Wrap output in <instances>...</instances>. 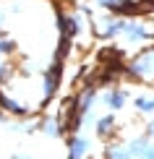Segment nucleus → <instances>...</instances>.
<instances>
[{
  "label": "nucleus",
  "instance_id": "obj_12",
  "mask_svg": "<svg viewBox=\"0 0 154 159\" xmlns=\"http://www.w3.org/2000/svg\"><path fill=\"white\" fill-rule=\"evenodd\" d=\"M0 123H8V112H3V110H0Z\"/></svg>",
  "mask_w": 154,
  "mask_h": 159
},
{
  "label": "nucleus",
  "instance_id": "obj_4",
  "mask_svg": "<svg viewBox=\"0 0 154 159\" xmlns=\"http://www.w3.org/2000/svg\"><path fill=\"white\" fill-rule=\"evenodd\" d=\"M125 102H128V91L120 89V86H112L110 91H105V94H102V104H105L110 112L123 110V107H125Z\"/></svg>",
  "mask_w": 154,
  "mask_h": 159
},
{
  "label": "nucleus",
  "instance_id": "obj_5",
  "mask_svg": "<svg viewBox=\"0 0 154 159\" xmlns=\"http://www.w3.org/2000/svg\"><path fill=\"white\" fill-rule=\"evenodd\" d=\"M39 130H42L47 138H63L65 136V123H63V117L60 115H52V117H44L42 123L37 125Z\"/></svg>",
  "mask_w": 154,
  "mask_h": 159
},
{
  "label": "nucleus",
  "instance_id": "obj_6",
  "mask_svg": "<svg viewBox=\"0 0 154 159\" xmlns=\"http://www.w3.org/2000/svg\"><path fill=\"white\" fill-rule=\"evenodd\" d=\"M0 110L8 112V115H16V117H26V115H29V107H26V104H21L18 99L8 97L3 89H0Z\"/></svg>",
  "mask_w": 154,
  "mask_h": 159
},
{
  "label": "nucleus",
  "instance_id": "obj_9",
  "mask_svg": "<svg viewBox=\"0 0 154 159\" xmlns=\"http://www.w3.org/2000/svg\"><path fill=\"white\" fill-rule=\"evenodd\" d=\"M133 107L141 112V115H152V112H154V97H149V94H138L136 99H133Z\"/></svg>",
  "mask_w": 154,
  "mask_h": 159
},
{
  "label": "nucleus",
  "instance_id": "obj_13",
  "mask_svg": "<svg viewBox=\"0 0 154 159\" xmlns=\"http://www.w3.org/2000/svg\"><path fill=\"white\" fill-rule=\"evenodd\" d=\"M11 159H31V157H29V154H13Z\"/></svg>",
  "mask_w": 154,
  "mask_h": 159
},
{
  "label": "nucleus",
  "instance_id": "obj_3",
  "mask_svg": "<svg viewBox=\"0 0 154 159\" xmlns=\"http://www.w3.org/2000/svg\"><path fill=\"white\" fill-rule=\"evenodd\" d=\"M133 159H154V143L149 136H133L131 141H125Z\"/></svg>",
  "mask_w": 154,
  "mask_h": 159
},
{
  "label": "nucleus",
  "instance_id": "obj_10",
  "mask_svg": "<svg viewBox=\"0 0 154 159\" xmlns=\"http://www.w3.org/2000/svg\"><path fill=\"white\" fill-rule=\"evenodd\" d=\"M16 52V39L11 37H0V57H8Z\"/></svg>",
  "mask_w": 154,
  "mask_h": 159
},
{
  "label": "nucleus",
  "instance_id": "obj_2",
  "mask_svg": "<svg viewBox=\"0 0 154 159\" xmlns=\"http://www.w3.org/2000/svg\"><path fill=\"white\" fill-rule=\"evenodd\" d=\"M60 76H63V63L52 60V65L44 70V76H42V99L44 102H50V99L55 97V91L60 86Z\"/></svg>",
  "mask_w": 154,
  "mask_h": 159
},
{
  "label": "nucleus",
  "instance_id": "obj_1",
  "mask_svg": "<svg viewBox=\"0 0 154 159\" xmlns=\"http://www.w3.org/2000/svg\"><path fill=\"white\" fill-rule=\"evenodd\" d=\"M120 37H123L128 44H146L149 39H154V31L144 21H138V18H125Z\"/></svg>",
  "mask_w": 154,
  "mask_h": 159
},
{
  "label": "nucleus",
  "instance_id": "obj_11",
  "mask_svg": "<svg viewBox=\"0 0 154 159\" xmlns=\"http://www.w3.org/2000/svg\"><path fill=\"white\" fill-rule=\"evenodd\" d=\"M146 136H149V138H154V120L146 125Z\"/></svg>",
  "mask_w": 154,
  "mask_h": 159
},
{
  "label": "nucleus",
  "instance_id": "obj_8",
  "mask_svg": "<svg viewBox=\"0 0 154 159\" xmlns=\"http://www.w3.org/2000/svg\"><path fill=\"white\" fill-rule=\"evenodd\" d=\"M105 159H133V157H131L128 146H125V141H115L105 149Z\"/></svg>",
  "mask_w": 154,
  "mask_h": 159
},
{
  "label": "nucleus",
  "instance_id": "obj_7",
  "mask_svg": "<svg viewBox=\"0 0 154 159\" xmlns=\"http://www.w3.org/2000/svg\"><path fill=\"white\" fill-rule=\"evenodd\" d=\"M115 130H118V123H115V115H112V112L94 117V133H97L99 138H110Z\"/></svg>",
  "mask_w": 154,
  "mask_h": 159
}]
</instances>
